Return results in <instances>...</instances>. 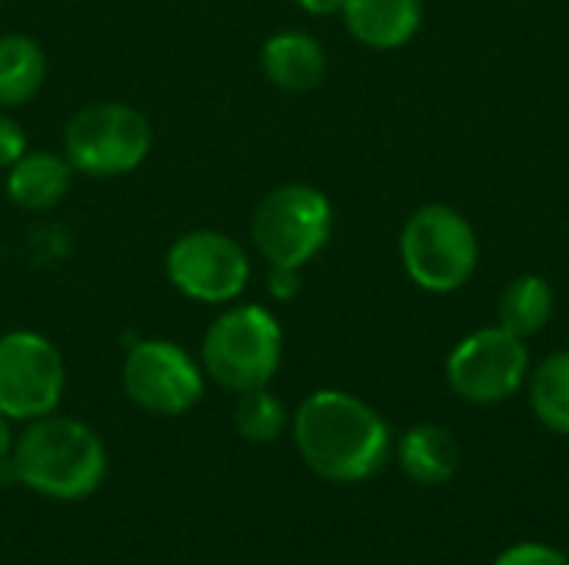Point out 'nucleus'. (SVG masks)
Segmentation results:
<instances>
[{
  "mask_svg": "<svg viewBox=\"0 0 569 565\" xmlns=\"http://www.w3.org/2000/svg\"><path fill=\"white\" fill-rule=\"evenodd\" d=\"M300 460L330 483H363L390 460L387 420L353 393L317 390L293 413Z\"/></svg>",
  "mask_w": 569,
  "mask_h": 565,
  "instance_id": "1",
  "label": "nucleus"
},
{
  "mask_svg": "<svg viewBox=\"0 0 569 565\" xmlns=\"http://www.w3.org/2000/svg\"><path fill=\"white\" fill-rule=\"evenodd\" d=\"M13 480L27 490L73 503L87 500L107 476V450L100 436L70 416H40L13 440L10 453Z\"/></svg>",
  "mask_w": 569,
  "mask_h": 565,
  "instance_id": "2",
  "label": "nucleus"
},
{
  "mask_svg": "<svg viewBox=\"0 0 569 565\" xmlns=\"http://www.w3.org/2000/svg\"><path fill=\"white\" fill-rule=\"evenodd\" d=\"M283 360V330L260 303H237L223 310L203 333L200 366L217 386L247 393L270 386Z\"/></svg>",
  "mask_w": 569,
  "mask_h": 565,
  "instance_id": "3",
  "label": "nucleus"
},
{
  "mask_svg": "<svg viewBox=\"0 0 569 565\" xmlns=\"http://www.w3.org/2000/svg\"><path fill=\"white\" fill-rule=\"evenodd\" d=\"M153 150L150 120L120 100H97L80 107L63 127V157L83 176H123L143 167Z\"/></svg>",
  "mask_w": 569,
  "mask_h": 565,
  "instance_id": "4",
  "label": "nucleus"
},
{
  "mask_svg": "<svg viewBox=\"0 0 569 565\" xmlns=\"http://www.w3.org/2000/svg\"><path fill=\"white\" fill-rule=\"evenodd\" d=\"M400 260L420 290L453 293L473 276L480 263L477 230L460 210L447 203H427L407 220L400 233Z\"/></svg>",
  "mask_w": 569,
  "mask_h": 565,
  "instance_id": "5",
  "label": "nucleus"
},
{
  "mask_svg": "<svg viewBox=\"0 0 569 565\" xmlns=\"http://www.w3.org/2000/svg\"><path fill=\"white\" fill-rule=\"evenodd\" d=\"M333 233V206L310 183H283L270 190L250 220V240L270 266H307Z\"/></svg>",
  "mask_w": 569,
  "mask_h": 565,
  "instance_id": "6",
  "label": "nucleus"
},
{
  "mask_svg": "<svg viewBox=\"0 0 569 565\" xmlns=\"http://www.w3.org/2000/svg\"><path fill=\"white\" fill-rule=\"evenodd\" d=\"M163 266L177 293L207 306H230L250 283L247 250L220 230L180 233L170 243Z\"/></svg>",
  "mask_w": 569,
  "mask_h": 565,
  "instance_id": "7",
  "label": "nucleus"
},
{
  "mask_svg": "<svg viewBox=\"0 0 569 565\" xmlns=\"http://www.w3.org/2000/svg\"><path fill=\"white\" fill-rule=\"evenodd\" d=\"M67 386L60 350L33 333L10 330L0 336V413L17 423L50 416Z\"/></svg>",
  "mask_w": 569,
  "mask_h": 565,
  "instance_id": "8",
  "label": "nucleus"
},
{
  "mask_svg": "<svg viewBox=\"0 0 569 565\" xmlns=\"http://www.w3.org/2000/svg\"><path fill=\"white\" fill-rule=\"evenodd\" d=\"M530 376V353L503 326H483L463 336L447 356L450 390L477 406H493L520 393Z\"/></svg>",
  "mask_w": 569,
  "mask_h": 565,
  "instance_id": "9",
  "label": "nucleus"
},
{
  "mask_svg": "<svg viewBox=\"0 0 569 565\" xmlns=\"http://www.w3.org/2000/svg\"><path fill=\"white\" fill-rule=\"evenodd\" d=\"M123 390L153 416H180L203 396V366L170 340H137L123 356Z\"/></svg>",
  "mask_w": 569,
  "mask_h": 565,
  "instance_id": "10",
  "label": "nucleus"
},
{
  "mask_svg": "<svg viewBox=\"0 0 569 565\" xmlns=\"http://www.w3.org/2000/svg\"><path fill=\"white\" fill-rule=\"evenodd\" d=\"M260 70L273 87L290 93H307L323 83L327 53L320 40L303 30H277L260 47Z\"/></svg>",
  "mask_w": 569,
  "mask_h": 565,
  "instance_id": "11",
  "label": "nucleus"
},
{
  "mask_svg": "<svg viewBox=\"0 0 569 565\" xmlns=\"http://www.w3.org/2000/svg\"><path fill=\"white\" fill-rule=\"evenodd\" d=\"M73 183V167L63 153L27 150L13 167H7V196L23 213H50L63 203Z\"/></svg>",
  "mask_w": 569,
  "mask_h": 565,
  "instance_id": "12",
  "label": "nucleus"
},
{
  "mask_svg": "<svg viewBox=\"0 0 569 565\" xmlns=\"http://www.w3.org/2000/svg\"><path fill=\"white\" fill-rule=\"evenodd\" d=\"M340 13L350 37L373 50H397L410 43L423 23L420 0H347Z\"/></svg>",
  "mask_w": 569,
  "mask_h": 565,
  "instance_id": "13",
  "label": "nucleus"
},
{
  "mask_svg": "<svg viewBox=\"0 0 569 565\" xmlns=\"http://www.w3.org/2000/svg\"><path fill=\"white\" fill-rule=\"evenodd\" d=\"M397 460L400 470L420 483V486H443L457 476L460 463H463V450L457 443V436L447 426L437 423H420L413 430H407L397 443Z\"/></svg>",
  "mask_w": 569,
  "mask_h": 565,
  "instance_id": "14",
  "label": "nucleus"
},
{
  "mask_svg": "<svg viewBox=\"0 0 569 565\" xmlns=\"http://www.w3.org/2000/svg\"><path fill=\"white\" fill-rule=\"evenodd\" d=\"M47 80V53L27 33L0 37V107L30 103Z\"/></svg>",
  "mask_w": 569,
  "mask_h": 565,
  "instance_id": "15",
  "label": "nucleus"
},
{
  "mask_svg": "<svg viewBox=\"0 0 569 565\" xmlns=\"http://www.w3.org/2000/svg\"><path fill=\"white\" fill-rule=\"evenodd\" d=\"M553 316V286L537 276V273H523L517 280L507 283V290L500 293L497 303V326H503L507 333L527 340L537 336Z\"/></svg>",
  "mask_w": 569,
  "mask_h": 565,
  "instance_id": "16",
  "label": "nucleus"
},
{
  "mask_svg": "<svg viewBox=\"0 0 569 565\" xmlns=\"http://www.w3.org/2000/svg\"><path fill=\"white\" fill-rule=\"evenodd\" d=\"M533 416L557 436H569V350L550 353L530 373Z\"/></svg>",
  "mask_w": 569,
  "mask_h": 565,
  "instance_id": "17",
  "label": "nucleus"
},
{
  "mask_svg": "<svg viewBox=\"0 0 569 565\" xmlns=\"http://www.w3.org/2000/svg\"><path fill=\"white\" fill-rule=\"evenodd\" d=\"M290 426V413L283 406L280 396H273L267 386L260 390H247L237 393V406H233V430L247 440V443H273L283 436V430Z\"/></svg>",
  "mask_w": 569,
  "mask_h": 565,
  "instance_id": "18",
  "label": "nucleus"
},
{
  "mask_svg": "<svg viewBox=\"0 0 569 565\" xmlns=\"http://www.w3.org/2000/svg\"><path fill=\"white\" fill-rule=\"evenodd\" d=\"M493 565H569V556L547 543H517L503 549Z\"/></svg>",
  "mask_w": 569,
  "mask_h": 565,
  "instance_id": "19",
  "label": "nucleus"
},
{
  "mask_svg": "<svg viewBox=\"0 0 569 565\" xmlns=\"http://www.w3.org/2000/svg\"><path fill=\"white\" fill-rule=\"evenodd\" d=\"M23 153H27V130L13 117L0 113V170L13 167Z\"/></svg>",
  "mask_w": 569,
  "mask_h": 565,
  "instance_id": "20",
  "label": "nucleus"
},
{
  "mask_svg": "<svg viewBox=\"0 0 569 565\" xmlns=\"http://www.w3.org/2000/svg\"><path fill=\"white\" fill-rule=\"evenodd\" d=\"M300 286H303L300 270H293V266H270V273H267V290H270L273 300H293V296L300 293Z\"/></svg>",
  "mask_w": 569,
  "mask_h": 565,
  "instance_id": "21",
  "label": "nucleus"
},
{
  "mask_svg": "<svg viewBox=\"0 0 569 565\" xmlns=\"http://www.w3.org/2000/svg\"><path fill=\"white\" fill-rule=\"evenodd\" d=\"M297 3L313 17H330V13H340L347 0H297Z\"/></svg>",
  "mask_w": 569,
  "mask_h": 565,
  "instance_id": "22",
  "label": "nucleus"
},
{
  "mask_svg": "<svg viewBox=\"0 0 569 565\" xmlns=\"http://www.w3.org/2000/svg\"><path fill=\"white\" fill-rule=\"evenodd\" d=\"M10 453H13V433H10V420L0 413V463L10 460Z\"/></svg>",
  "mask_w": 569,
  "mask_h": 565,
  "instance_id": "23",
  "label": "nucleus"
}]
</instances>
